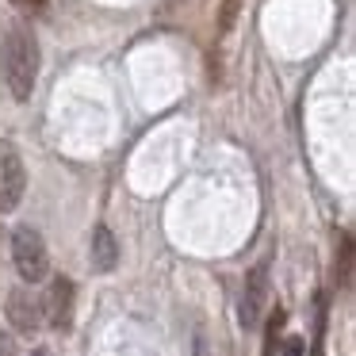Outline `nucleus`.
Segmentation results:
<instances>
[{"label": "nucleus", "mask_w": 356, "mask_h": 356, "mask_svg": "<svg viewBox=\"0 0 356 356\" xmlns=\"http://www.w3.org/2000/svg\"><path fill=\"white\" fill-rule=\"evenodd\" d=\"M234 8H238V0H226V12H222V31L230 27V19H234Z\"/></svg>", "instance_id": "11"}, {"label": "nucleus", "mask_w": 356, "mask_h": 356, "mask_svg": "<svg viewBox=\"0 0 356 356\" xmlns=\"http://www.w3.org/2000/svg\"><path fill=\"white\" fill-rule=\"evenodd\" d=\"M192 356H211V345H207L203 333H195V337H192Z\"/></svg>", "instance_id": "10"}, {"label": "nucleus", "mask_w": 356, "mask_h": 356, "mask_svg": "<svg viewBox=\"0 0 356 356\" xmlns=\"http://www.w3.org/2000/svg\"><path fill=\"white\" fill-rule=\"evenodd\" d=\"M0 356H12V341L8 337H0Z\"/></svg>", "instance_id": "13"}, {"label": "nucleus", "mask_w": 356, "mask_h": 356, "mask_svg": "<svg viewBox=\"0 0 356 356\" xmlns=\"http://www.w3.org/2000/svg\"><path fill=\"white\" fill-rule=\"evenodd\" d=\"M88 264H92V272H100V276L115 272V264H119V241H115V234H111L104 222L92 230V245H88Z\"/></svg>", "instance_id": "7"}, {"label": "nucleus", "mask_w": 356, "mask_h": 356, "mask_svg": "<svg viewBox=\"0 0 356 356\" xmlns=\"http://www.w3.org/2000/svg\"><path fill=\"white\" fill-rule=\"evenodd\" d=\"M12 264H16L24 284H42L50 276V253L47 241L35 226H16L12 230Z\"/></svg>", "instance_id": "2"}, {"label": "nucleus", "mask_w": 356, "mask_h": 356, "mask_svg": "<svg viewBox=\"0 0 356 356\" xmlns=\"http://www.w3.org/2000/svg\"><path fill=\"white\" fill-rule=\"evenodd\" d=\"M302 353H307V341L302 337H287L284 341V356H302Z\"/></svg>", "instance_id": "9"}, {"label": "nucleus", "mask_w": 356, "mask_h": 356, "mask_svg": "<svg viewBox=\"0 0 356 356\" xmlns=\"http://www.w3.org/2000/svg\"><path fill=\"white\" fill-rule=\"evenodd\" d=\"M4 318H8V325L16 333L31 337V333L42 330V302L27 287H12L8 299H4Z\"/></svg>", "instance_id": "4"}, {"label": "nucleus", "mask_w": 356, "mask_h": 356, "mask_svg": "<svg viewBox=\"0 0 356 356\" xmlns=\"http://www.w3.org/2000/svg\"><path fill=\"white\" fill-rule=\"evenodd\" d=\"M35 77H39V42H35L31 27L8 24L4 35V85H8L12 100H31Z\"/></svg>", "instance_id": "1"}, {"label": "nucleus", "mask_w": 356, "mask_h": 356, "mask_svg": "<svg viewBox=\"0 0 356 356\" xmlns=\"http://www.w3.org/2000/svg\"><path fill=\"white\" fill-rule=\"evenodd\" d=\"M73 295H77V287H73L70 276H54L50 280V291H47V302H42V322H50L54 330H70L73 325Z\"/></svg>", "instance_id": "6"}, {"label": "nucleus", "mask_w": 356, "mask_h": 356, "mask_svg": "<svg viewBox=\"0 0 356 356\" xmlns=\"http://www.w3.org/2000/svg\"><path fill=\"white\" fill-rule=\"evenodd\" d=\"M12 4H16V8H42V4H47V0H12Z\"/></svg>", "instance_id": "12"}, {"label": "nucleus", "mask_w": 356, "mask_h": 356, "mask_svg": "<svg viewBox=\"0 0 356 356\" xmlns=\"http://www.w3.org/2000/svg\"><path fill=\"white\" fill-rule=\"evenodd\" d=\"M31 356H54V353H50V348H35Z\"/></svg>", "instance_id": "14"}, {"label": "nucleus", "mask_w": 356, "mask_h": 356, "mask_svg": "<svg viewBox=\"0 0 356 356\" xmlns=\"http://www.w3.org/2000/svg\"><path fill=\"white\" fill-rule=\"evenodd\" d=\"M27 192V169H24V157L12 142L0 146V215H8L24 203Z\"/></svg>", "instance_id": "3"}, {"label": "nucleus", "mask_w": 356, "mask_h": 356, "mask_svg": "<svg viewBox=\"0 0 356 356\" xmlns=\"http://www.w3.org/2000/svg\"><path fill=\"white\" fill-rule=\"evenodd\" d=\"M264 307H268V264H257L245 276V291H241L238 302V318L245 330H257L264 318Z\"/></svg>", "instance_id": "5"}, {"label": "nucleus", "mask_w": 356, "mask_h": 356, "mask_svg": "<svg viewBox=\"0 0 356 356\" xmlns=\"http://www.w3.org/2000/svg\"><path fill=\"white\" fill-rule=\"evenodd\" d=\"M284 325V310H272V318H268V341H264V356H276V330Z\"/></svg>", "instance_id": "8"}]
</instances>
